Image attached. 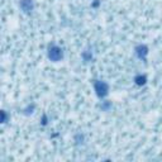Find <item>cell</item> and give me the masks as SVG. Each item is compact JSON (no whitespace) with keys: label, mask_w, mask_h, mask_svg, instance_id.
<instances>
[{"label":"cell","mask_w":162,"mask_h":162,"mask_svg":"<svg viewBox=\"0 0 162 162\" xmlns=\"http://www.w3.org/2000/svg\"><path fill=\"white\" fill-rule=\"evenodd\" d=\"M47 56L52 62H58L63 58V50L56 43H51L47 48Z\"/></svg>","instance_id":"obj_1"},{"label":"cell","mask_w":162,"mask_h":162,"mask_svg":"<svg viewBox=\"0 0 162 162\" xmlns=\"http://www.w3.org/2000/svg\"><path fill=\"white\" fill-rule=\"evenodd\" d=\"M94 90L98 95V98L103 99L109 94V85L105 82V81H102V80H95L94 81Z\"/></svg>","instance_id":"obj_2"},{"label":"cell","mask_w":162,"mask_h":162,"mask_svg":"<svg viewBox=\"0 0 162 162\" xmlns=\"http://www.w3.org/2000/svg\"><path fill=\"white\" fill-rule=\"evenodd\" d=\"M19 8L24 14H32L34 10V2L33 0H20L19 2Z\"/></svg>","instance_id":"obj_3"},{"label":"cell","mask_w":162,"mask_h":162,"mask_svg":"<svg viewBox=\"0 0 162 162\" xmlns=\"http://www.w3.org/2000/svg\"><path fill=\"white\" fill-rule=\"evenodd\" d=\"M134 53H136V56H137L139 60L144 61L146 57H147V55H148V47H147L146 44H138V46H136V48H134Z\"/></svg>","instance_id":"obj_4"},{"label":"cell","mask_w":162,"mask_h":162,"mask_svg":"<svg viewBox=\"0 0 162 162\" xmlns=\"http://www.w3.org/2000/svg\"><path fill=\"white\" fill-rule=\"evenodd\" d=\"M81 57H82V61H84L85 63H87V62H91V61H92L94 55H92V50H91V47H90V46L82 51Z\"/></svg>","instance_id":"obj_5"},{"label":"cell","mask_w":162,"mask_h":162,"mask_svg":"<svg viewBox=\"0 0 162 162\" xmlns=\"http://www.w3.org/2000/svg\"><path fill=\"white\" fill-rule=\"evenodd\" d=\"M134 82H136L137 85L142 86V85H144V84L147 82V77H146L144 75H137V76L134 77Z\"/></svg>","instance_id":"obj_6"},{"label":"cell","mask_w":162,"mask_h":162,"mask_svg":"<svg viewBox=\"0 0 162 162\" xmlns=\"http://www.w3.org/2000/svg\"><path fill=\"white\" fill-rule=\"evenodd\" d=\"M100 108H102L103 110L108 112V110L112 108V103H110V102H103V103L100 104Z\"/></svg>","instance_id":"obj_7"},{"label":"cell","mask_w":162,"mask_h":162,"mask_svg":"<svg viewBox=\"0 0 162 162\" xmlns=\"http://www.w3.org/2000/svg\"><path fill=\"white\" fill-rule=\"evenodd\" d=\"M33 110H34V105H28L25 109H23V113L25 115H29V114L33 113Z\"/></svg>","instance_id":"obj_8"},{"label":"cell","mask_w":162,"mask_h":162,"mask_svg":"<svg viewBox=\"0 0 162 162\" xmlns=\"http://www.w3.org/2000/svg\"><path fill=\"white\" fill-rule=\"evenodd\" d=\"M75 141H76L77 144L82 143V142H84V134H76V136H75Z\"/></svg>","instance_id":"obj_9"}]
</instances>
